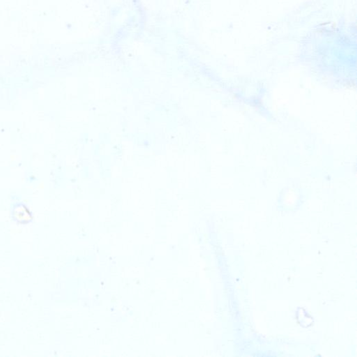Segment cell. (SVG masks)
Segmentation results:
<instances>
[{
  "label": "cell",
  "instance_id": "6da1fadb",
  "mask_svg": "<svg viewBox=\"0 0 357 357\" xmlns=\"http://www.w3.org/2000/svg\"><path fill=\"white\" fill-rule=\"evenodd\" d=\"M12 215H13V219L21 224L29 223L32 219V216H31L29 209L22 204H19L14 207Z\"/></svg>",
  "mask_w": 357,
  "mask_h": 357
}]
</instances>
